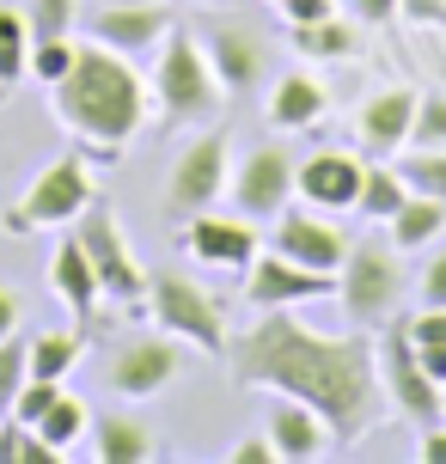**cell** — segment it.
Masks as SVG:
<instances>
[{"instance_id":"obj_5","label":"cell","mask_w":446,"mask_h":464,"mask_svg":"<svg viewBox=\"0 0 446 464\" xmlns=\"http://www.w3.org/2000/svg\"><path fill=\"white\" fill-rule=\"evenodd\" d=\"M92 171H86V147H73V153H62V160H49L37 178H31V189H24L13 208L0 214V227L6 232H55V227H73L80 214L92 208Z\"/></svg>"},{"instance_id":"obj_7","label":"cell","mask_w":446,"mask_h":464,"mask_svg":"<svg viewBox=\"0 0 446 464\" xmlns=\"http://www.w3.org/2000/svg\"><path fill=\"white\" fill-rule=\"evenodd\" d=\"M227 184H233V140L220 135V129H208V135H196L171 160V178H165V220L171 227H184V220H196L202 208H214L220 196H227Z\"/></svg>"},{"instance_id":"obj_40","label":"cell","mask_w":446,"mask_h":464,"mask_svg":"<svg viewBox=\"0 0 446 464\" xmlns=\"http://www.w3.org/2000/svg\"><path fill=\"white\" fill-rule=\"evenodd\" d=\"M233 464H276V440L257 434V440H238L233 446Z\"/></svg>"},{"instance_id":"obj_41","label":"cell","mask_w":446,"mask_h":464,"mask_svg":"<svg viewBox=\"0 0 446 464\" xmlns=\"http://www.w3.org/2000/svg\"><path fill=\"white\" fill-rule=\"evenodd\" d=\"M19 294H13V287H6V281H0V336H19Z\"/></svg>"},{"instance_id":"obj_1","label":"cell","mask_w":446,"mask_h":464,"mask_svg":"<svg viewBox=\"0 0 446 464\" xmlns=\"http://www.w3.org/2000/svg\"><path fill=\"white\" fill-rule=\"evenodd\" d=\"M227 367L238 385H263V392H287L312 403L330 421V434L343 446L367 440L385 416V385H379V361L367 336H325L294 318V305L263 312L227 348Z\"/></svg>"},{"instance_id":"obj_8","label":"cell","mask_w":446,"mask_h":464,"mask_svg":"<svg viewBox=\"0 0 446 464\" xmlns=\"http://www.w3.org/2000/svg\"><path fill=\"white\" fill-rule=\"evenodd\" d=\"M147 305H153V324H160L165 336H178V343L202 348V354H227V348H233V336H227V312H220V300H214L202 281L153 276Z\"/></svg>"},{"instance_id":"obj_29","label":"cell","mask_w":446,"mask_h":464,"mask_svg":"<svg viewBox=\"0 0 446 464\" xmlns=\"http://www.w3.org/2000/svg\"><path fill=\"white\" fill-rule=\"evenodd\" d=\"M287 31H294L300 55H318V62H336V55H349V49H354V31L343 24V13L312 19V24H287Z\"/></svg>"},{"instance_id":"obj_38","label":"cell","mask_w":446,"mask_h":464,"mask_svg":"<svg viewBox=\"0 0 446 464\" xmlns=\"http://www.w3.org/2000/svg\"><path fill=\"white\" fill-rule=\"evenodd\" d=\"M349 19L354 24H392L398 19V0H349Z\"/></svg>"},{"instance_id":"obj_27","label":"cell","mask_w":446,"mask_h":464,"mask_svg":"<svg viewBox=\"0 0 446 464\" xmlns=\"http://www.w3.org/2000/svg\"><path fill=\"white\" fill-rule=\"evenodd\" d=\"M403 330L416 343V361L446 385V305H422L416 318H403Z\"/></svg>"},{"instance_id":"obj_32","label":"cell","mask_w":446,"mask_h":464,"mask_svg":"<svg viewBox=\"0 0 446 464\" xmlns=\"http://www.w3.org/2000/svg\"><path fill=\"white\" fill-rule=\"evenodd\" d=\"M31 379V343L24 336H0V421L13 416V397Z\"/></svg>"},{"instance_id":"obj_18","label":"cell","mask_w":446,"mask_h":464,"mask_svg":"<svg viewBox=\"0 0 446 464\" xmlns=\"http://www.w3.org/2000/svg\"><path fill=\"white\" fill-rule=\"evenodd\" d=\"M361 178H367V165L354 160V153L325 147V153H312V160L300 165L294 196H300V202H312V208H325V214H349L354 202H361Z\"/></svg>"},{"instance_id":"obj_21","label":"cell","mask_w":446,"mask_h":464,"mask_svg":"<svg viewBox=\"0 0 446 464\" xmlns=\"http://www.w3.org/2000/svg\"><path fill=\"white\" fill-rule=\"evenodd\" d=\"M325 111H330V98H325V86L312 80V73H282L276 86H269V122L282 129V135H294V129H312V122H325Z\"/></svg>"},{"instance_id":"obj_16","label":"cell","mask_w":446,"mask_h":464,"mask_svg":"<svg viewBox=\"0 0 446 464\" xmlns=\"http://www.w3.org/2000/svg\"><path fill=\"white\" fill-rule=\"evenodd\" d=\"M325 294H336V276H318V269H305V263L269 251V245H263L257 263L245 269V305H257V312L305 305V300H325Z\"/></svg>"},{"instance_id":"obj_33","label":"cell","mask_w":446,"mask_h":464,"mask_svg":"<svg viewBox=\"0 0 446 464\" xmlns=\"http://www.w3.org/2000/svg\"><path fill=\"white\" fill-rule=\"evenodd\" d=\"M73 62H80V44H73V37H37V44H31V80H44V86L68 80Z\"/></svg>"},{"instance_id":"obj_22","label":"cell","mask_w":446,"mask_h":464,"mask_svg":"<svg viewBox=\"0 0 446 464\" xmlns=\"http://www.w3.org/2000/svg\"><path fill=\"white\" fill-rule=\"evenodd\" d=\"M92 459L98 464H153L160 459V434L141 416H104L92 428Z\"/></svg>"},{"instance_id":"obj_31","label":"cell","mask_w":446,"mask_h":464,"mask_svg":"<svg viewBox=\"0 0 446 464\" xmlns=\"http://www.w3.org/2000/svg\"><path fill=\"white\" fill-rule=\"evenodd\" d=\"M24 24H31V44L37 37H73L80 0H24Z\"/></svg>"},{"instance_id":"obj_26","label":"cell","mask_w":446,"mask_h":464,"mask_svg":"<svg viewBox=\"0 0 446 464\" xmlns=\"http://www.w3.org/2000/svg\"><path fill=\"white\" fill-rule=\"evenodd\" d=\"M403 196H410V184L398 178V165H367L354 214H367V220H392V214L403 208Z\"/></svg>"},{"instance_id":"obj_17","label":"cell","mask_w":446,"mask_h":464,"mask_svg":"<svg viewBox=\"0 0 446 464\" xmlns=\"http://www.w3.org/2000/svg\"><path fill=\"white\" fill-rule=\"evenodd\" d=\"M263 434L276 440V459L282 464H318L336 446V434H330V421L312 410V403H300V397L276 392V403H269V421H263Z\"/></svg>"},{"instance_id":"obj_34","label":"cell","mask_w":446,"mask_h":464,"mask_svg":"<svg viewBox=\"0 0 446 464\" xmlns=\"http://www.w3.org/2000/svg\"><path fill=\"white\" fill-rule=\"evenodd\" d=\"M410 147H446V92H422V98H416Z\"/></svg>"},{"instance_id":"obj_11","label":"cell","mask_w":446,"mask_h":464,"mask_svg":"<svg viewBox=\"0 0 446 464\" xmlns=\"http://www.w3.org/2000/svg\"><path fill=\"white\" fill-rule=\"evenodd\" d=\"M263 245L282 251V256H294V263H305V269H318V276H336L354 238L336 227L325 208H312V202L294 208V202H287V208L269 220V238H263Z\"/></svg>"},{"instance_id":"obj_24","label":"cell","mask_w":446,"mask_h":464,"mask_svg":"<svg viewBox=\"0 0 446 464\" xmlns=\"http://www.w3.org/2000/svg\"><path fill=\"white\" fill-rule=\"evenodd\" d=\"M31 343V379H68L80 361H86V330H37L24 336Z\"/></svg>"},{"instance_id":"obj_2","label":"cell","mask_w":446,"mask_h":464,"mask_svg":"<svg viewBox=\"0 0 446 464\" xmlns=\"http://www.w3.org/2000/svg\"><path fill=\"white\" fill-rule=\"evenodd\" d=\"M49 111L86 153L98 160H122L129 140L147 129L153 111V86H147L135 62L104 44H80V62L68 68V80L49 86Z\"/></svg>"},{"instance_id":"obj_42","label":"cell","mask_w":446,"mask_h":464,"mask_svg":"<svg viewBox=\"0 0 446 464\" xmlns=\"http://www.w3.org/2000/svg\"><path fill=\"white\" fill-rule=\"evenodd\" d=\"M416 452H422V464H446V428H441V421L422 428V446H416Z\"/></svg>"},{"instance_id":"obj_43","label":"cell","mask_w":446,"mask_h":464,"mask_svg":"<svg viewBox=\"0 0 446 464\" xmlns=\"http://www.w3.org/2000/svg\"><path fill=\"white\" fill-rule=\"evenodd\" d=\"M98 6H117V0H98Z\"/></svg>"},{"instance_id":"obj_4","label":"cell","mask_w":446,"mask_h":464,"mask_svg":"<svg viewBox=\"0 0 446 464\" xmlns=\"http://www.w3.org/2000/svg\"><path fill=\"white\" fill-rule=\"evenodd\" d=\"M392 238H354L336 269V305L354 330H385L403 318V263Z\"/></svg>"},{"instance_id":"obj_23","label":"cell","mask_w":446,"mask_h":464,"mask_svg":"<svg viewBox=\"0 0 446 464\" xmlns=\"http://www.w3.org/2000/svg\"><path fill=\"white\" fill-rule=\"evenodd\" d=\"M385 227H392V245H398V251L434 245V238L446 232V202H441V196H416V189H410V196H403V208L392 214Z\"/></svg>"},{"instance_id":"obj_14","label":"cell","mask_w":446,"mask_h":464,"mask_svg":"<svg viewBox=\"0 0 446 464\" xmlns=\"http://www.w3.org/2000/svg\"><path fill=\"white\" fill-rule=\"evenodd\" d=\"M178 245H184L202 269H251L257 263V251H263V238H257V220H245V214H214V208H202L196 220H184V232H178Z\"/></svg>"},{"instance_id":"obj_10","label":"cell","mask_w":446,"mask_h":464,"mask_svg":"<svg viewBox=\"0 0 446 464\" xmlns=\"http://www.w3.org/2000/svg\"><path fill=\"white\" fill-rule=\"evenodd\" d=\"M178 372H184V343L165 336V330H147V336H122V343L111 348L104 385L117 397H129V403H147V397H160Z\"/></svg>"},{"instance_id":"obj_35","label":"cell","mask_w":446,"mask_h":464,"mask_svg":"<svg viewBox=\"0 0 446 464\" xmlns=\"http://www.w3.org/2000/svg\"><path fill=\"white\" fill-rule=\"evenodd\" d=\"M62 397V379H24L19 397H13V421H24V428H37L44 421V410Z\"/></svg>"},{"instance_id":"obj_12","label":"cell","mask_w":446,"mask_h":464,"mask_svg":"<svg viewBox=\"0 0 446 464\" xmlns=\"http://www.w3.org/2000/svg\"><path fill=\"white\" fill-rule=\"evenodd\" d=\"M294 178H300V165H294L287 147H251V153L233 165L227 196H233V208L245 214V220H276V214L294 202Z\"/></svg>"},{"instance_id":"obj_30","label":"cell","mask_w":446,"mask_h":464,"mask_svg":"<svg viewBox=\"0 0 446 464\" xmlns=\"http://www.w3.org/2000/svg\"><path fill=\"white\" fill-rule=\"evenodd\" d=\"M398 178L416 196H441L446 202V147H410V153H398Z\"/></svg>"},{"instance_id":"obj_13","label":"cell","mask_w":446,"mask_h":464,"mask_svg":"<svg viewBox=\"0 0 446 464\" xmlns=\"http://www.w3.org/2000/svg\"><path fill=\"white\" fill-rule=\"evenodd\" d=\"M202 49H208L214 73H220V86L227 92H257L263 80H269V44H263L257 24L245 19H202Z\"/></svg>"},{"instance_id":"obj_9","label":"cell","mask_w":446,"mask_h":464,"mask_svg":"<svg viewBox=\"0 0 446 464\" xmlns=\"http://www.w3.org/2000/svg\"><path fill=\"white\" fill-rule=\"evenodd\" d=\"M73 238H80V251L92 256V276H98V287H104V300H117V305H147V287H153V276L135 263L129 238H122V220L111 214V202H98V196H92V208L73 220Z\"/></svg>"},{"instance_id":"obj_3","label":"cell","mask_w":446,"mask_h":464,"mask_svg":"<svg viewBox=\"0 0 446 464\" xmlns=\"http://www.w3.org/2000/svg\"><path fill=\"white\" fill-rule=\"evenodd\" d=\"M227 104V86L214 73L208 49L196 31H165V44L153 49V111L165 129H202Z\"/></svg>"},{"instance_id":"obj_6","label":"cell","mask_w":446,"mask_h":464,"mask_svg":"<svg viewBox=\"0 0 446 464\" xmlns=\"http://www.w3.org/2000/svg\"><path fill=\"white\" fill-rule=\"evenodd\" d=\"M373 361H379L385 403H392L403 421H416V428H434V421H446V385L422 367V361H416V343H410L403 318H392V324L379 330Z\"/></svg>"},{"instance_id":"obj_37","label":"cell","mask_w":446,"mask_h":464,"mask_svg":"<svg viewBox=\"0 0 446 464\" xmlns=\"http://www.w3.org/2000/svg\"><path fill=\"white\" fill-rule=\"evenodd\" d=\"M276 13H282L287 24H312V19H330L336 0H276Z\"/></svg>"},{"instance_id":"obj_20","label":"cell","mask_w":446,"mask_h":464,"mask_svg":"<svg viewBox=\"0 0 446 464\" xmlns=\"http://www.w3.org/2000/svg\"><path fill=\"white\" fill-rule=\"evenodd\" d=\"M416 98L410 86H385V92H373L367 104H361V147L367 153H398V147H410V122H416Z\"/></svg>"},{"instance_id":"obj_44","label":"cell","mask_w":446,"mask_h":464,"mask_svg":"<svg viewBox=\"0 0 446 464\" xmlns=\"http://www.w3.org/2000/svg\"><path fill=\"white\" fill-rule=\"evenodd\" d=\"M202 6H208V0H202Z\"/></svg>"},{"instance_id":"obj_39","label":"cell","mask_w":446,"mask_h":464,"mask_svg":"<svg viewBox=\"0 0 446 464\" xmlns=\"http://www.w3.org/2000/svg\"><path fill=\"white\" fill-rule=\"evenodd\" d=\"M398 19H410V24H446V0H398Z\"/></svg>"},{"instance_id":"obj_36","label":"cell","mask_w":446,"mask_h":464,"mask_svg":"<svg viewBox=\"0 0 446 464\" xmlns=\"http://www.w3.org/2000/svg\"><path fill=\"white\" fill-rule=\"evenodd\" d=\"M416 294H422V305H446V251H434L422 263V281H416Z\"/></svg>"},{"instance_id":"obj_19","label":"cell","mask_w":446,"mask_h":464,"mask_svg":"<svg viewBox=\"0 0 446 464\" xmlns=\"http://www.w3.org/2000/svg\"><path fill=\"white\" fill-rule=\"evenodd\" d=\"M49 294L68 305V318L80 330H92V318H98V300H104V287H98V276H92V256L80 251V238H62L55 245V256H49Z\"/></svg>"},{"instance_id":"obj_28","label":"cell","mask_w":446,"mask_h":464,"mask_svg":"<svg viewBox=\"0 0 446 464\" xmlns=\"http://www.w3.org/2000/svg\"><path fill=\"white\" fill-rule=\"evenodd\" d=\"M37 434H44L49 446H55V452H68L73 440H86V434H92V416H86V403H80V397H55V403H49L44 410V421H37Z\"/></svg>"},{"instance_id":"obj_25","label":"cell","mask_w":446,"mask_h":464,"mask_svg":"<svg viewBox=\"0 0 446 464\" xmlns=\"http://www.w3.org/2000/svg\"><path fill=\"white\" fill-rule=\"evenodd\" d=\"M31 73V24L24 6H0V92Z\"/></svg>"},{"instance_id":"obj_15","label":"cell","mask_w":446,"mask_h":464,"mask_svg":"<svg viewBox=\"0 0 446 464\" xmlns=\"http://www.w3.org/2000/svg\"><path fill=\"white\" fill-rule=\"evenodd\" d=\"M178 24V13L165 6V0H117V6H98L86 31H92V44L117 49V55H153L165 44V31Z\"/></svg>"}]
</instances>
